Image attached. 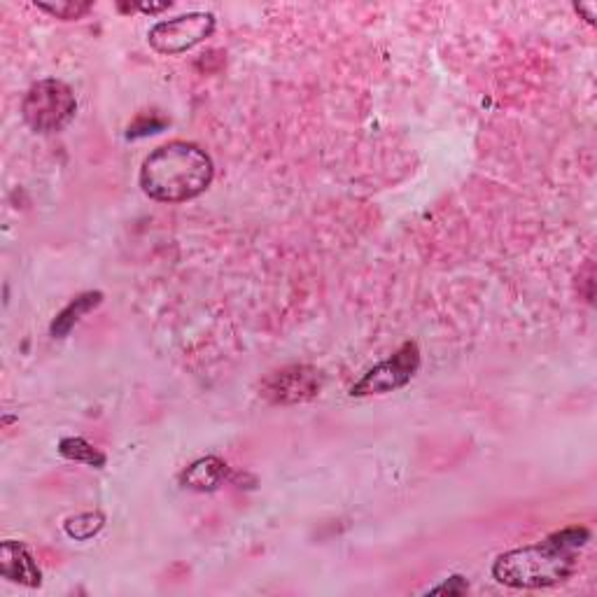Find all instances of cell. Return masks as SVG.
<instances>
[{
    "instance_id": "obj_4",
    "label": "cell",
    "mask_w": 597,
    "mask_h": 597,
    "mask_svg": "<svg viewBox=\"0 0 597 597\" xmlns=\"http://www.w3.org/2000/svg\"><path fill=\"white\" fill-rule=\"evenodd\" d=\"M420 369V348L416 341H406L402 348L397 350L390 360L376 364L374 369H369L353 388L350 395L353 397H371V395H385V392H395L404 388L406 383H411V378L416 376Z\"/></svg>"
},
{
    "instance_id": "obj_7",
    "label": "cell",
    "mask_w": 597,
    "mask_h": 597,
    "mask_svg": "<svg viewBox=\"0 0 597 597\" xmlns=\"http://www.w3.org/2000/svg\"><path fill=\"white\" fill-rule=\"evenodd\" d=\"M0 574L12 584L38 588L42 584V572L35 563L31 551L24 544L7 539L0 546Z\"/></svg>"
},
{
    "instance_id": "obj_9",
    "label": "cell",
    "mask_w": 597,
    "mask_h": 597,
    "mask_svg": "<svg viewBox=\"0 0 597 597\" xmlns=\"http://www.w3.org/2000/svg\"><path fill=\"white\" fill-rule=\"evenodd\" d=\"M101 301H103L101 292L80 294V297H75L59 315H56L52 327H49V332H52L54 339H63V336H68L70 329H73L77 322L82 320V315H87L94 311L96 306H101Z\"/></svg>"
},
{
    "instance_id": "obj_8",
    "label": "cell",
    "mask_w": 597,
    "mask_h": 597,
    "mask_svg": "<svg viewBox=\"0 0 597 597\" xmlns=\"http://www.w3.org/2000/svg\"><path fill=\"white\" fill-rule=\"evenodd\" d=\"M224 479H227V465L215 455L196 460L180 476L182 486L196 490V493H213V490L222 486Z\"/></svg>"
},
{
    "instance_id": "obj_14",
    "label": "cell",
    "mask_w": 597,
    "mask_h": 597,
    "mask_svg": "<svg viewBox=\"0 0 597 597\" xmlns=\"http://www.w3.org/2000/svg\"><path fill=\"white\" fill-rule=\"evenodd\" d=\"M469 591V584L465 579L462 577H451L446 581V584H441V586H434L432 591H430V595H441V593H448V595H462V593H467Z\"/></svg>"
},
{
    "instance_id": "obj_13",
    "label": "cell",
    "mask_w": 597,
    "mask_h": 597,
    "mask_svg": "<svg viewBox=\"0 0 597 597\" xmlns=\"http://www.w3.org/2000/svg\"><path fill=\"white\" fill-rule=\"evenodd\" d=\"M166 124H168L166 119H157L152 115L150 122H147V115H140L136 122L129 126V138H140V136H150V133H159Z\"/></svg>"
},
{
    "instance_id": "obj_3",
    "label": "cell",
    "mask_w": 597,
    "mask_h": 597,
    "mask_svg": "<svg viewBox=\"0 0 597 597\" xmlns=\"http://www.w3.org/2000/svg\"><path fill=\"white\" fill-rule=\"evenodd\" d=\"M77 112L73 89L61 80H40L26 91L21 101V117L38 133L61 131Z\"/></svg>"
},
{
    "instance_id": "obj_6",
    "label": "cell",
    "mask_w": 597,
    "mask_h": 597,
    "mask_svg": "<svg viewBox=\"0 0 597 597\" xmlns=\"http://www.w3.org/2000/svg\"><path fill=\"white\" fill-rule=\"evenodd\" d=\"M215 31V17L210 12H189L173 17L168 21H159L147 33L150 45L159 54H182L187 49L201 45Z\"/></svg>"
},
{
    "instance_id": "obj_1",
    "label": "cell",
    "mask_w": 597,
    "mask_h": 597,
    "mask_svg": "<svg viewBox=\"0 0 597 597\" xmlns=\"http://www.w3.org/2000/svg\"><path fill=\"white\" fill-rule=\"evenodd\" d=\"M588 539L591 532L581 525L553 532L544 542L502 553L493 565V577L497 584L525 591L565 584L577 572L579 549Z\"/></svg>"
},
{
    "instance_id": "obj_5",
    "label": "cell",
    "mask_w": 597,
    "mask_h": 597,
    "mask_svg": "<svg viewBox=\"0 0 597 597\" xmlns=\"http://www.w3.org/2000/svg\"><path fill=\"white\" fill-rule=\"evenodd\" d=\"M322 390V376L315 367L308 364H290V367L276 369L266 374L259 383V395L266 402L292 406L311 402L320 395Z\"/></svg>"
},
{
    "instance_id": "obj_10",
    "label": "cell",
    "mask_w": 597,
    "mask_h": 597,
    "mask_svg": "<svg viewBox=\"0 0 597 597\" xmlns=\"http://www.w3.org/2000/svg\"><path fill=\"white\" fill-rule=\"evenodd\" d=\"M59 453L63 455L66 460H73V462H82V465H89V467H96L101 469L105 467V453L98 451L96 446H91L87 439L82 437H68L63 439L59 444Z\"/></svg>"
},
{
    "instance_id": "obj_12",
    "label": "cell",
    "mask_w": 597,
    "mask_h": 597,
    "mask_svg": "<svg viewBox=\"0 0 597 597\" xmlns=\"http://www.w3.org/2000/svg\"><path fill=\"white\" fill-rule=\"evenodd\" d=\"M38 10L52 14L56 19L75 21L82 19L91 10V3H80V0H68V3H35Z\"/></svg>"
},
{
    "instance_id": "obj_2",
    "label": "cell",
    "mask_w": 597,
    "mask_h": 597,
    "mask_svg": "<svg viewBox=\"0 0 597 597\" xmlns=\"http://www.w3.org/2000/svg\"><path fill=\"white\" fill-rule=\"evenodd\" d=\"M213 159L199 145L175 140L161 145L140 168V187L154 201L182 203L206 192L213 182Z\"/></svg>"
},
{
    "instance_id": "obj_15",
    "label": "cell",
    "mask_w": 597,
    "mask_h": 597,
    "mask_svg": "<svg viewBox=\"0 0 597 597\" xmlns=\"http://www.w3.org/2000/svg\"><path fill=\"white\" fill-rule=\"evenodd\" d=\"M577 12L584 14L588 24H595V14H597V5L588 3V5H577Z\"/></svg>"
},
{
    "instance_id": "obj_11",
    "label": "cell",
    "mask_w": 597,
    "mask_h": 597,
    "mask_svg": "<svg viewBox=\"0 0 597 597\" xmlns=\"http://www.w3.org/2000/svg\"><path fill=\"white\" fill-rule=\"evenodd\" d=\"M105 525V518L103 514H80V516H73L68 518L66 523H63V530H66V535L70 539H75V542H89V539H94L98 532L103 530Z\"/></svg>"
}]
</instances>
